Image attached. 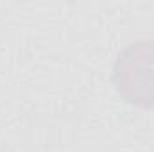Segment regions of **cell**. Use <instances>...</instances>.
I'll return each mask as SVG.
<instances>
[{
	"label": "cell",
	"mask_w": 154,
	"mask_h": 152,
	"mask_svg": "<svg viewBox=\"0 0 154 152\" xmlns=\"http://www.w3.org/2000/svg\"><path fill=\"white\" fill-rule=\"evenodd\" d=\"M113 84L125 102L154 109V41L131 43L118 54Z\"/></svg>",
	"instance_id": "6da1fadb"
}]
</instances>
